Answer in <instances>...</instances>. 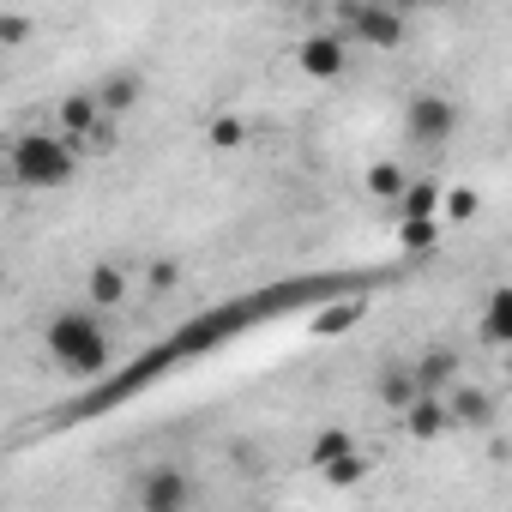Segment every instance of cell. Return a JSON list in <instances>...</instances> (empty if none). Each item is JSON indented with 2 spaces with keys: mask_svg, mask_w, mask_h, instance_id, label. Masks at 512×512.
Instances as JSON below:
<instances>
[{
  "mask_svg": "<svg viewBox=\"0 0 512 512\" xmlns=\"http://www.w3.org/2000/svg\"><path fill=\"white\" fill-rule=\"evenodd\" d=\"M73 169H79V151H73V139H61L55 127H49V133H19V139L7 145V175H13L19 187H31V193L67 187Z\"/></svg>",
  "mask_w": 512,
  "mask_h": 512,
  "instance_id": "6da1fadb",
  "label": "cell"
},
{
  "mask_svg": "<svg viewBox=\"0 0 512 512\" xmlns=\"http://www.w3.org/2000/svg\"><path fill=\"white\" fill-rule=\"evenodd\" d=\"M43 350H49V362H55L61 374H73V380H91V374L109 368V338H103L97 314H85V308L55 314L49 332H43Z\"/></svg>",
  "mask_w": 512,
  "mask_h": 512,
  "instance_id": "7a4b0ae2",
  "label": "cell"
},
{
  "mask_svg": "<svg viewBox=\"0 0 512 512\" xmlns=\"http://www.w3.org/2000/svg\"><path fill=\"white\" fill-rule=\"evenodd\" d=\"M332 31L350 49H398L404 43V13L398 7H374V0H338Z\"/></svg>",
  "mask_w": 512,
  "mask_h": 512,
  "instance_id": "3957f363",
  "label": "cell"
},
{
  "mask_svg": "<svg viewBox=\"0 0 512 512\" xmlns=\"http://www.w3.org/2000/svg\"><path fill=\"white\" fill-rule=\"evenodd\" d=\"M452 133H458V103H452L446 91H416L410 109H404V139L422 145V151H434V145H446Z\"/></svg>",
  "mask_w": 512,
  "mask_h": 512,
  "instance_id": "277c9868",
  "label": "cell"
},
{
  "mask_svg": "<svg viewBox=\"0 0 512 512\" xmlns=\"http://www.w3.org/2000/svg\"><path fill=\"white\" fill-rule=\"evenodd\" d=\"M193 506V476L181 464H151L139 476V512H187Z\"/></svg>",
  "mask_w": 512,
  "mask_h": 512,
  "instance_id": "5b68a950",
  "label": "cell"
},
{
  "mask_svg": "<svg viewBox=\"0 0 512 512\" xmlns=\"http://www.w3.org/2000/svg\"><path fill=\"white\" fill-rule=\"evenodd\" d=\"M296 67H302L308 79L332 85V79H344V73H350V43H344L338 31H314V37H302V43H296Z\"/></svg>",
  "mask_w": 512,
  "mask_h": 512,
  "instance_id": "8992f818",
  "label": "cell"
},
{
  "mask_svg": "<svg viewBox=\"0 0 512 512\" xmlns=\"http://www.w3.org/2000/svg\"><path fill=\"white\" fill-rule=\"evenodd\" d=\"M97 121H103L97 85H91V91H67V97L55 103V133H61V139H73V145H79V139H85V133H91Z\"/></svg>",
  "mask_w": 512,
  "mask_h": 512,
  "instance_id": "52a82bcc",
  "label": "cell"
},
{
  "mask_svg": "<svg viewBox=\"0 0 512 512\" xmlns=\"http://www.w3.org/2000/svg\"><path fill=\"white\" fill-rule=\"evenodd\" d=\"M416 386H422V398H446L458 386V350H446V344L422 350L416 356Z\"/></svg>",
  "mask_w": 512,
  "mask_h": 512,
  "instance_id": "ba28073f",
  "label": "cell"
},
{
  "mask_svg": "<svg viewBox=\"0 0 512 512\" xmlns=\"http://www.w3.org/2000/svg\"><path fill=\"white\" fill-rule=\"evenodd\" d=\"M139 97H145V79H139L133 67H121V73L97 79V103H103V115H109V121H121L127 109H139Z\"/></svg>",
  "mask_w": 512,
  "mask_h": 512,
  "instance_id": "9c48e42d",
  "label": "cell"
},
{
  "mask_svg": "<svg viewBox=\"0 0 512 512\" xmlns=\"http://www.w3.org/2000/svg\"><path fill=\"white\" fill-rule=\"evenodd\" d=\"M404 428H410L416 440H446L458 422H452V404H446V398H416V404L404 410Z\"/></svg>",
  "mask_w": 512,
  "mask_h": 512,
  "instance_id": "30bf717a",
  "label": "cell"
},
{
  "mask_svg": "<svg viewBox=\"0 0 512 512\" xmlns=\"http://www.w3.org/2000/svg\"><path fill=\"white\" fill-rule=\"evenodd\" d=\"M476 332H482V344H512V284H500V290H488V302H482V320H476Z\"/></svg>",
  "mask_w": 512,
  "mask_h": 512,
  "instance_id": "8fae6325",
  "label": "cell"
},
{
  "mask_svg": "<svg viewBox=\"0 0 512 512\" xmlns=\"http://www.w3.org/2000/svg\"><path fill=\"white\" fill-rule=\"evenodd\" d=\"M85 296H91V308H121V302H127V272L109 266V260L91 266V272H85Z\"/></svg>",
  "mask_w": 512,
  "mask_h": 512,
  "instance_id": "7c38bea8",
  "label": "cell"
},
{
  "mask_svg": "<svg viewBox=\"0 0 512 512\" xmlns=\"http://www.w3.org/2000/svg\"><path fill=\"white\" fill-rule=\"evenodd\" d=\"M374 392H380V404H386V410H410V404L422 398V386H416V368H380Z\"/></svg>",
  "mask_w": 512,
  "mask_h": 512,
  "instance_id": "4fadbf2b",
  "label": "cell"
},
{
  "mask_svg": "<svg viewBox=\"0 0 512 512\" xmlns=\"http://www.w3.org/2000/svg\"><path fill=\"white\" fill-rule=\"evenodd\" d=\"M446 404H452V422H458V428H482V422H494V398L476 392V386H452Z\"/></svg>",
  "mask_w": 512,
  "mask_h": 512,
  "instance_id": "5bb4252c",
  "label": "cell"
},
{
  "mask_svg": "<svg viewBox=\"0 0 512 512\" xmlns=\"http://www.w3.org/2000/svg\"><path fill=\"white\" fill-rule=\"evenodd\" d=\"M398 211H404V223L440 217V211H446V187H440V181H410V193L398 199Z\"/></svg>",
  "mask_w": 512,
  "mask_h": 512,
  "instance_id": "9a60e30c",
  "label": "cell"
},
{
  "mask_svg": "<svg viewBox=\"0 0 512 512\" xmlns=\"http://www.w3.org/2000/svg\"><path fill=\"white\" fill-rule=\"evenodd\" d=\"M350 452H356V434H350V428H320V434H314V446H308V458H314L320 470H326V464H338V458H350Z\"/></svg>",
  "mask_w": 512,
  "mask_h": 512,
  "instance_id": "2e32d148",
  "label": "cell"
},
{
  "mask_svg": "<svg viewBox=\"0 0 512 512\" xmlns=\"http://www.w3.org/2000/svg\"><path fill=\"white\" fill-rule=\"evenodd\" d=\"M368 193H374V199H404V193H410V175H404L398 163H374V169H368Z\"/></svg>",
  "mask_w": 512,
  "mask_h": 512,
  "instance_id": "e0dca14e",
  "label": "cell"
},
{
  "mask_svg": "<svg viewBox=\"0 0 512 512\" xmlns=\"http://www.w3.org/2000/svg\"><path fill=\"white\" fill-rule=\"evenodd\" d=\"M320 476H326L332 488H356V482L368 476V452H350V458H338V464H326Z\"/></svg>",
  "mask_w": 512,
  "mask_h": 512,
  "instance_id": "ac0fdd59",
  "label": "cell"
},
{
  "mask_svg": "<svg viewBox=\"0 0 512 512\" xmlns=\"http://www.w3.org/2000/svg\"><path fill=\"white\" fill-rule=\"evenodd\" d=\"M73 151H79V157H109V151H115V121L103 115V121H97V127H91V133H85Z\"/></svg>",
  "mask_w": 512,
  "mask_h": 512,
  "instance_id": "d6986e66",
  "label": "cell"
},
{
  "mask_svg": "<svg viewBox=\"0 0 512 512\" xmlns=\"http://www.w3.org/2000/svg\"><path fill=\"white\" fill-rule=\"evenodd\" d=\"M440 241V217H422V223H404V253H428Z\"/></svg>",
  "mask_w": 512,
  "mask_h": 512,
  "instance_id": "ffe728a7",
  "label": "cell"
},
{
  "mask_svg": "<svg viewBox=\"0 0 512 512\" xmlns=\"http://www.w3.org/2000/svg\"><path fill=\"white\" fill-rule=\"evenodd\" d=\"M31 37V19L25 13H0V49H19Z\"/></svg>",
  "mask_w": 512,
  "mask_h": 512,
  "instance_id": "44dd1931",
  "label": "cell"
},
{
  "mask_svg": "<svg viewBox=\"0 0 512 512\" xmlns=\"http://www.w3.org/2000/svg\"><path fill=\"white\" fill-rule=\"evenodd\" d=\"M446 217H476V187H446Z\"/></svg>",
  "mask_w": 512,
  "mask_h": 512,
  "instance_id": "7402d4cb",
  "label": "cell"
},
{
  "mask_svg": "<svg viewBox=\"0 0 512 512\" xmlns=\"http://www.w3.org/2000/svg\"><path fill=\"white\" fill-rule=\"evenodd\" d=\"M175 284H181V266H175V260H163V266H151V278H145V290H151V296H169Z\"/></svg>",
  "mask_w": 512,
  "mask_h": 512,
  "instance_id": "603a6c76",
  "label": "cell"
},
{
  "mask_svg": "<svg viewBox=\"0 0 512 512\" xmlns=\"http://www.w3.org/2000/svg\"><path fill=\"white\" fill-rule=\"evenodd\" d=\"M356 314H362V308H356V302H350V308H332V314H320V326H314V332H320V338H326V332H338V326H350V320H356Z\"/></svg>",
  "mask_w": 512,
  "mask_h": 512,
  "instance_id": "cb8c5ba5",
  "label": "cell"
}]
</instances>
